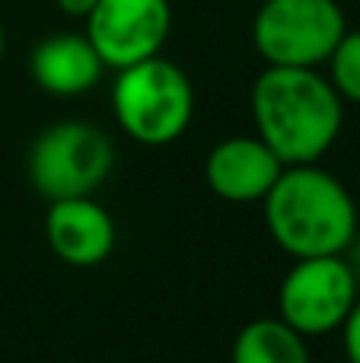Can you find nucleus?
<instances>
[{
	"label": "nucleus",
	"mask_w": 360,
	"mask_h": 363,
	"mask_svg": "<svg viewBox=\"0 0 360 363\" xmlns=\"http://www.w3.org/2000/svg\"><path fill=\"white\" fill-rule=\"evenodd\" d=\"M325 64H329V83L335 86V93L360 106V29L344 32Z\"/></svg>",
	"instance_id": "nucleus-12"
},
{
	"label": "nucleus",
	"mask_w": 360,
	"mask_h": 363,
	"mask_svg": "<svg viewBox=\"0 0 360 363\" xmlns=\"http://www.w3.org/2000/svg\"><path fill=\"white\" fill-rule=\"evenodd\" d=\"M112 166V140L89 121H57L45 128L26 157L29 182L45 201L86 198L108 179Z\"/></svg>",
	"instance_id": "nucleus-4"
},
{
	"label": "nucleus",
	"mask_w": 360,
	"mask_h": 363,
	"mask_svg": "<svg viewBox=\"0 0 360 363\" xmlns=\"http://www.w3.org/2000/svg\"><path fill=\"white\" fill-rule=\"evenodd\" d=\"M57 10L64 13V16L70 19H86L89 13H93V6L99 4V0H55Z\"/></svg>",
	"instance_id": "nucleus-14"
},
{
	"label": "nucleus",
	"mask_w": 360,
	"mask_h": 363,
	"mask_svg": "<svg viewBox=\"0 0 360 363\" xmlns=\"http://www.w3.org/2000/svg\"><path fill=\"white\" fill-rule=\"evenodd\" d=\"M261 204L268 233L291 258L344 255L357 236V204L351 191L316 163L284 166Z\"/></svg>",
	"instance_id": "nucleus-2"
},
{
	"label": "nucleus",
	"mask_w": 360,
	"mask_h": 363,
	"mask_svg": "<svg viewBox=\"0 0 360 363\" xmlns=\"http://www.w3.org/2000/svg\"><path fill=\"white\" fill-rule=\"evenodd\" d=\"M4 45H6V35H4V26H0V57H4Z\"/></svg>",
	"instance_id": "nucleus-15"
},
{
	"label": "nucleus",
	"mask_w": 360,
	"mask_h": 363,
	"mask_svg": "<svg viewBox=\"0 0 360 363\" xmlns=\"http://www.w3.org/2000/svg\"><path fill=\"white\" fill-rule=\"evenodd\" d=\"M102 70L106 64L86 38V32L83 35L80 32L45 35L29 57V74L35 86L48 96H61V99L89 93L102 80Z\"/></svg>",
	"instance_id": "nucleus-10"
},
{
	"label": "nucleus",
	"mask_w": 360,
	"mask_h": 363,
	"mask_svg": "<svg viewBox=\"0 0 360 363\" xmlns=\"http://www.w3.org/2000/svg\"><path fill=\"white\" fill-rule=\"evenodd\" d=\"M284 172L281 157L255 134V138H223L204 160V179L217 198L230 204H255L265 201L271 185Z\"/></svg>",
	"instance_id": "nucleus-8"
},
{
	"label": "nucleus",
	"mask_w": 360,
	"mask_h": 363,
	"mask_svg": "<svg viewBox=\"0 0 360 363\" xmlns=\"http://www.w3.org/2000/svg\"><path fill=\"white\" fill-rule=\"evenodd\" d=\"M342 338H344V354H348V363H360V296L351 306L348 319L342 322Z\"/></svg>",
	"instance_id": "nucleus-13"
},
{
	"label": "nucleus",
	"mask_w": 360,
	"mask_h": 363,
	"mask_svg": "<svg viewBox=\"0 0 360 363\" xmlns=\"http://www.w3.org/2000/svg\"><path fill=\"white\" fill-rule=\"evenodd\" d=\"M45 239L48 249L74 268L102 264L115 249V220L93 194L86 198L48 201L45 213Z\"/></svg>",
	"instance_id": "nucleus-9"
},
{
	"label": "nucleus",
	"mask_w": 360,
	"mask_h": 363,
	"mask_svg": "<svg viewBox=\"0 0 360 363\" xmlns=\"http://www.w3.org/2000/svg\"><path fill=\"white\" fill-rule=\"evenodd\" d=\"M357 296V274L342 255L297 258L281 281L278 309L287 325L316 338L342 328Z\"/></svg>",
	"instance_id": "nucleus-6"
},
{
	"label": "nucleus",
	"mask_w": 360,
	"mask_h": 363,
	"mask_svg": "<svg viewBox=\"0 0 360 363\" xmlns=\"http://www.w3.org/2000/svg\"><path fill=\"white\" fill-rule=\"evenodd\" d=\"M233 363H313L306 335L284 319H255L240 328L230 351Z\"/></svg>",
	"instance_id": "nucleus-11"
},
{
	"label": "nucleus",
	"mask_w": 360,
	"mask_h": 363,
	"mask_svg": "<svg viewBox=\"0 0 360 363\" xmlns=\"http://www.w3.org/2000/svg\"><path fill=\"white\" fill-rule=\"evenodd\" d=\"M112 112L118 128L144 147L179 140L195 115V89L179 64L153 55L121 67L112 86Z\"/></svg>",
	"instance_id": "nucleus-3"
},
{
	"label": "nucleus",
	"mask_w": 360,
	"mask_h": 363,
	"mask_svg": "<svg viewBox=\"0 0 360 363\" xmlns=\"http://www.w3.org/2000/svg\"><path fill=\"white\" fill-rule=\"evenodd\" d=\"M344 32L338 0H265L252 19V45L271 67H319Z\"/></svg>",
	"instance_id": "nucleus-5"
},
{
	"label": "nucleus",
	"mask_w": 360,
	"mask_h": 363,
	"mask_svg": "<svg viewBox=\"0 0 360 363\" xmlns=\"http://www.w3.org/2000/svg\"><path fill=\"white\" fill-rule=\"evenodd\" d=\"M169 29V0H99L86 16V38L112 70L159 55Z\"/></svg>",
	"instance_id": "nucleus-7"
},
{
	"label": "nucleus",
	"mask_w": 360,
	"mask_h": 363,
	"mask_svg": "<svg viewBox=\"0 0 360 363\" xmlns=\"http://www.w3.org/2000/svg\"><path fill=\"white\" fill-rule=\"evenodd\" d=\"M342 96L316 67H271L252 83L249 108L259 138L284 166L319 163L344 125Z\"/></svg>",
	"instance_id": "nucleus-1"
}]
</instances>
